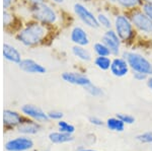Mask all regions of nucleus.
Listing matches in <instances>:
<instances>
[{"label":"nucleus","mask_w":152,"mask_h":151,"mask_svg":"<svg viewBox=\"0 0 152 151\" xmlns=\"http://www.w3.org/2000/svg\"><path fill=\"white\" fill-rule=\"evenodd\" d=\"M21 117L14 111L10 109H5L3 112V123L6 126H19L21 122Z\"/></svg>","instance_id":"15"},{"label":"nucleus","mask_w":152,"mask_h":151,"mask_svg":"<svg viewBox=\"0 0 152 151\" xmlns=\"http://www.w3.org/2000/svg\"><path fill=\"white\" fill-rule=\"evenodd\" d=\"M34 142L31 139L26 137H18L15 139L9 140L5 144L7 151H26L33 148Z\"/></svg>","instance_id":"10"},{"label":"nucleus","mask_w":152,"mask_h":151,"mask_svg":"<svg viewBox=\"0 0 152 151\" xmlns=\"http://www.w3.org/2000/svg\"><path fill=\"white\" fill-rule=\"evenodd\" d=\"M84 89L90 94V96H94V97H99V96H102V93H104L102 90V88H99V86H96V85H94L92 83L87 85V86H85Z\"/></svg>","instance_id":"24"},{"label":"nucleus","mask_w":152,"mask_h":151,"mask_svg":"<svg viewBox=\"0 0 152 151\" xmlns=\"http://www.w3.org/2000/svg\"><path fill=\"white\" fill-rule=\"evenodd\" d=\"M13 4V0H3V8L4 10H8Z\"/></svg>","instance_id":"33"},{"label":"nucleus","mask_w":152,"mask_h":151,"mask_svg":"<svg viewBox=\"0 0 152 151\" xmlns=\"http://www.w3.org/2000/svg\"><path fill=\"white\" fill-rule=\"evenodd\" d=\"M136 139L141 143H152V132H145L140 134L137 136Z\"/></svg>","instance_id":"26"},{"label":"nucleus","mask_w":152,"mask_h":151,"mask_svg":"<svg viewBox=\"0 0 152 151\" xmlns=\"http://www.w3.org/2000/svg\"><path fill=\"white\" fill-rule=\"evenodd\" d=\"M114 30L121 39L122 43L131 42L135 36V28L128 15L119 13L115 16Z\"/></svg>","instance_id":"4"},{"label":"nucleus","mask_w":152,"mask_h":151,"mask_svg":"<svg viewBox=\"0 0 152 151\" xmlns=\"http://www.w3.org/2000/svg\"><path fill=\"white\" fill-rule=\"evenodd\" d=\"M28 1L31 4V5H35V4L43 3V2H45V0H28Z\"/></svg>","instance_id":"35"},{"label":"nucleus","mask_w":152,"mask_h":151,"mask_svg":"<svg viewBox=\"0 0 152 151\" xmlns=\"http://www.w3.org/2000/svg\"><path fill=\"white\" fill-rule=\"evenodd\" d=\"M54 3H57V4H62L64 2V0H51Z\"/></svg>","instance_id":"36"},{"label":"nucleus","mask_w":152,"mask_h":151,"mask_svg":"<svg viewBox=\"0 0 152 151\" xmlns=\"http://www.w3.org/2000/svg\"><path fill=\"white\" fill-rule=\"evenodd\" d=\"M146 84L148 88L152 90V76H148V78L146 79Z\"/></svg>","instance_id":"34"},{"label":"nucleus","mask_w":152,"mask_h":151,"mask_svg":"<svg viewBox=\"0 0 152 151\" xmlns=\"http://www.w3.org/2000/svg\"><path fill=\"white\" fill-rule=\"evenodd\" d=\"M31 13L35 20L45 26H52L58 21L57 12L53 8V6H51L47 2L31 5Z\"/></svg>","instance_id":"3"},{"label":"nucleus","mask_w":152,"mask_h":151,"mask_svg":"<svg viewBox=\"0 0 152 151\" xmlns=\"http://www.w3.org/2000/svg\"><path fill=\"white\" fill-rule=\"evenodd\" d=\"M13 21V15L11 14V12H9L8 10H4L3 11V24L5 26H10Z\"/></svg>","instance_id":"28"},{"label":"nucleus","mask_w":152,"mask_h":151,"mask_svg":"<svg viewBox=\"0 0 152 151\" xmlns=\"http://www.w3.org/2000/svg\"><path fill=\"white\" fill-rule=\"evenodd\" d=\"M70 40L74 45L86 47L90 44V38L87 31L81 26H76L70 31Z\"/></svg>","instance_id":"12"},{"label":"nucleus","mask_w":152,"mask_h":151,"mask_svg":"<svg viewBox=\"0 0 152 151\" xmlns=\"http://www.w3.org/2000/svg\"><path fill=\"white\" fill-rule=\"evenodd\" d=\"M116 3L124 10H134L142 6L144 0H117Z\"/></svg>","instance_id":"17"},{"label":"nucleus","mask_w":152,"mask_h":151,"mask_svg":"<svg viewBox=\"0 0 152 151\" xmlns=\"http://www.w3.org/2000/svg\"><path fill=\"white\" fill-rule=\"evenodd\" d=\"M129 18L135 30L145 35H152V20L142 11L141 8H136L130 11Z\"/></svg>","instance_id":"5"},{"label":"nucleus","mask_w":152,"mask_h":151,"mask_svg":"<svg viewBox=\"0 0 152 151\" xmlns=\"http://www.w3.org/2000/svg\"><path fill=\"white\" fill-rule=\"evenodd\" d=\"M89 121L92 125H95V126H102V124H104V122L100 120L99 118H97V117H91V118L89 119Z\"/></svg>","instance_id":"32"},{"label":"nucleus","mask_w":152,"mask_h":151,"mask_svg":"<svg viewBox=\"0 0 152 151\" xmlns=\"http://www.w3.org/2000/svg\"><path fill=\"white\" fill-rule=\"evenodd\" d=\"M118 118L120 119L122 122H123L124 124H128V125H131V124H133L135 122V118L130 115H127V114H119V115L117 116Z\"/></svg>","instance_id":"27"},{"label":"nucleus","mask_w":152,"mask_h":151,"mask_svg":"<svg viewBox=\"0 0 152 151\" xmlns=\"http://www.w3.org/2000/svg\"><path fill=\"white\" fill-rule=\"evenodd\" d=\"M72 54L74 55L77 59H79L82 62H90L92 60V56L89 50H87L83 46L74 45L72 47Z\"/></svg>","instance_id":"16"},{"label":"nucleus","mask_w":152,"mask_h":151,"mask_svg":"<svg viewBox=\"0 0 152 151\" xmlns=\"http://www.w3.org/2000/svg\"><path fill=\"white\" fill-rule=\"evenodd\" d=\"M94 66L99 68V70L102 71H107L110 70L112 65V59L110 58V56H96L94 60Z\"/></svg>","instance_id":"19"},{"label":"nucleus","mask_w":152,"mask_h":151,"mask_svg":"<svg viewBox=\"0 0 152 151\" xmlns=\"http://www.w3.org/2000/svg\"><path fill=\"white\" fill-rule=\"evenodd\" d=\"M110 2H111V3H116L117 2V0H109Z\"/></svg>","instance_id":"38"},{"label":"nucleus","mask_w":152,"mask_h":151,"mask_svg":"<svg viewBox=\"0 0 152 151\" xmlns=\"http://www.w3.org/2000/svg\"><path fill=\"white\" fill-rule=\"evenodd\" d=\"M21 112L26 116H28L31 118L35 119L37 121H48L49 117L48 114H46L45 112H43L41 109H39L38 107L33 106V104H24L21 108Z\"/></svg>","instance_id":"14"},{"label":"nucleus","mask_w":152,"mask_h":151,"mask_svg":"<svg viewBox=\"0 0 152 151\" xmlns=\"http://www.w3.org/2000/svg\"><path fill=\"white\" fill-rule=\"evenodd\" d=\"M122 57L127 60L130 69L134 72H140L152 76V63L144 55L134 51H124Z\"/></svg>","instance_id":"2"},{"label":"nucleus","mask_w":152,"mask_h":151,"mask_svg":"<svg viewBox=\"0 0 152 151\" xmlns=\"http://www.w3.org/2000/svg\"><path fill=\"white\" fill-rule=\"evenodd\" d=\"M58 127H59V131L63 133H67V134H72L75 131L74 126L68 124L67 122L65 121H59L58 122Z\"/></svg>","instance_id":"25"},{"label":"nucleus","mask_w":152,"mask_h":151,"mask_svg":"<svg viewBox=\"0 0 152 151\" xmlns=\"http://www.w3.org/2000/svg\"><path fill=\"white\" fill-rule=\"evenodd\" d=\"M2 54H3V58L6 61L13 64H19L23 60L21 58L20 52L16 49L15 47H13L10 44L4 43L3 44V51H2Z\"/></svg>","instance_id":"13"},{"label":"nucleus","mask_w":152,"mask_h":151,"mask_svg":"<svg viewBox=\"0 0 152 151\" xmlns=\"http://www.w3.org/2000/svg\"><path fill=\"white\" fill-rule=\"evenodd\" d=\"M94 52L96 56H112L110 49L102 41L94 44Z\"/></svg>","instance_id":"23"},{"label":"nucleus","mask_w":152,"mask_h":151,"mask_svg":"<svg viewBox=\"0 0 152 151\" xmlns=\"http://www.w3.org/2000/svg\"><path fill=\"white\" fill-rule=\"evenodd\" d=\"M18 67L21 71L28 74H45L47 72V69L43 65L29 58L21 60V62L18 64Z\"/></svg>","instance_id":"9"},{"label":"nucleus","mask_w":152,"mask_h":151,"mask_svg":"<svg viewBox=\"0 0 152 151\" xmlns=\"http://www.w3.org/2000/svg\"><path fill=\"white\" fill-rule=\"evenodd\" d=\"M102 42L110 49L112 56L119 57L120 54H121L122 41H121V39L119 38L118 34L115 31L114 28L107 30L104 34H102Z\"/></svg>","instance_id":"7"},{"label":"nucleus","mask_w":152,"mask_h":151,"mask_svg":"<svg viewBox=\"0 0 152 151\" xmlns=\"http://www.w3.org/2000/svg\"><path fill=\"white\" fill-rule=\"evenodd\" d=\"M73 11H74L75 15L77 16V18L83 24H85L87 28H92V30L99 28V24L97 23L96 15L83 3L76 2L73 5Z\"/></svg>","instance_id":"6"},{"label":"nucleus","mask_w":152,"mask_h":151,"mask_svg":"<svg viewBox=\"0 0 152 151\" xmlns=\"http://www.w3.org/2000/svg\"><path fill=\"white\" fill-rule=\"evenodd\" d=\"M141 9L144 13L148 16L149 18L152 20V3H147V2H144L141 6Z\"/></svg>","instance_id":"29"},{"label":"nucleus","mask_w":152,"mask_h":151,"mask_svg":"<svg viewBox=\"0 0 152 151\" xmlns=\"http://www.w3.org/2000/svg\"><path fill=\"white\" fill-rule=\"evenodd\" d=\"M133 77L137 81H143V80H146L148 78V75L144 74V73H140V72H134Z\"/></svg>","instance_id":"31"},{"label":"nucleus","mask_w":152,"mask_h":151,"mask_svg":"<svg viewBox=\"0 0 152 151\" xmlns=\"http://www.w3.org/2000/svg\"><path fill=\"white\" fill-rule=\"evenodd\" d=\"M49 139L51 142L53 143H57V144H61V143H66L72 141L73 138L71 136V134L67 133H63V132H53L49 135Z\"/></svg>","instance_id":"18"},{"label":"nucleus","mask_w":152,"mask_h":151,"mask_svg":"<svg viewBox=\"0 0 152 151\" xmlns=\"http://www.w3.org/2000/svg\"><path fill=\"white\" fill-rule=\"evenodd\" d=\"M47 114H48L49 119H52V120H59L60 121L61 119L63 118V113L58 112V111H51Z\"/></svg>","instance_id":"30"},{"label":"nucleus","mask_w":152,"mask_h":151,"mask_svg":"<svg viewBox=\"0 0 152 151\" xmlns=\"http://www.w3.org/2000/svg\"><path fill=\"white\" fill-rule=\"evenodd\" d=\"M81 151H95V150H89V149H86V150H81Z\"/></svg>","instance_id":"39"},{"label":"nucleus","mask_w":152,"mask_h":151,"mask_svg":"<svg viewBox=\"0 0 152 151\" xmlns=\"http://www.w3.org/2000/svg\"><path fill=\"white\" fill-rule=\"evenodd\" d=\"M62 79L64 80L65 82L69 84H73V85H78V86H82L84 88L85 86L91 84V80H90L85 74L80 72H64L62 74Z\"/></svg>","instance_id":"8"},{"label":"nucleus","mask_w":152,"mask_h":151,"mask_svg":"<svg viewBox=\"0 0 152 151\" xmlns=\"http://www.w3.org/2000/svg\"><path fill=\"white\" fill-rule=\"evenodd\" d=\"M144 2H147V3H152V0H144Z\"/></svg>","instance_id":"37"},{"label":"nucleus","mask_w":152,"mask_h":151,"mask_svg":"<svg viewBox=\"0 0 152 151\" xmlns=\"http://www.w3.org/2000/svg\"><path fill=\"white\" fill-rule=\"evenodd\" d=\"M47 26L37 20L26 23L16 34V40L26 47H36L47 39Z\"/></svg>","instance_id":"1"},{"label":"nucleus","mask_w":152,"mask_h":151,"mask_svg":"<svg viewBox=\"0 0 152 151\" xmlns=\"http://www.w3.org/2000/svg\"><path fill=\"white\" fill-rule=\"evenodd\" d=\"M96 18H97V23L99 24V28H102L105 31L111 30V28H114V23H113L111 18L107 13L99 12V13L96 14Z\"/></svg>","instance_id":"21"},{"label":"nucleus","mask_w":152,"mask_h":151,"mask_svg":"<svg viewBox=\"0 0 152 151\" xmlns=\"http://www.w3.org/2000/svg\"><path fill=\"white\" fill-rule=\"evenodd\" d=\"M39 130H40V125L31 121L21 123L18 126V132L23 134H36Z\"/></svg>","instance_id":"20"},{"label":"nucleus","mask_w":152,"mask_h":151,"mask_svg":"<svg viewBox=\"0 0 152 151\" xmlns=\"http://www.w3.org/2000/svg\"><path fill=\"white\" fill-rule=\"evenodd\" d=\"M110 70H111V73L114 76L124 77L129 73L130 67L127 60L125 58L121 57V56H119V57H115L112 60V65Z\"/></svg>","instance_id":"11"},{"label":"nucleus","mask_w":152,"mask_h":151,"mask_svg":"<svg viewBox=\"0 0 152 151\" xmlns=\"http://www.w3.org/2000/svg\"><path fill=\"white\" fill-rule=\"evenodd\" d=\"M107 127L115 132H123L125 129V124L120 120L118 117L116 118H110L107 121Z\"/></svg>","instance_id":"22"}]
</instances>
